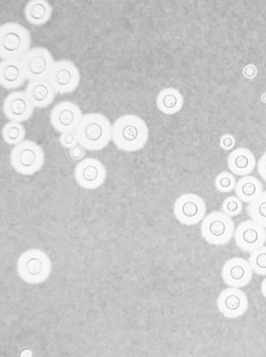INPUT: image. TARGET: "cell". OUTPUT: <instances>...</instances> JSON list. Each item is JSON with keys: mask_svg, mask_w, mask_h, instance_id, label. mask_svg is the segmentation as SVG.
<instances>
[{"mask_svg": "<svg viewBox=\"0 0 266 357\" xmlns=\"http://www.w3.org/2000/svg\"><path fill=\"white\" fill-rule=\"evenodd\" d=\"M148 133V128L141 118L126 114L118 117L112 126V142L120 151H138L147 143Z\"/></svg>", "mask_w": 266, "mask_h": 357, "instance_id": "6da1fadb", "label": "cell"}, {"mask_svg": "<svg viewBox=\"0 0 266 357\" xmlns=\"http://www.w3.org/2000/svg\"><path fill=\"white\" fill-rule=\"evenodd\" d=\"M76 132L79 144L89 151H100L112 141V126L100 113L84 114Z\"/></svg>", "mask_w": 266, "mask_h": 357, "instance_id": "7a4b0ae2", "label": "cell"}, {"mask_svg": "<svg viewBox=\"0 0 266 357\" xmlns=\"http://www.w3.org/2000/svg\"><path fill=\"white\" fill-rule=\"evenodd\" d=\"M31 36L22 25L9 22L0 26V58L22 61L31 50Z\"/></svg>", "mask_w": 266, "mask_h": 357, "instance_id": "3957f363", "label": "cell"}, {"mask_svg": "<svg viewBox=\"0 0 266 357\" xmlns=\"http://www.w3.org/2000/svg\"><path fill=\"white\" fill-rule=\"evenodd\" d=\"M42 148L34 142L25 140L15 146L10 153V164L19 174L31 176L39 172L45 164Z\"/></svg>", "mask_w": 266, "mask_h": 357, "instance_id": "277c9868", "label": "cell"}, {"mask_svg": "<svg viewBox=\"0 0 266 357\" xmlns=\"http://www.w3.org/2000/svg\"><path fill=\"white\" fill-rule=\"evenodd\" d=\"M235 231V223L232 218L219 211L205 216L201 224L202 236L212 245L228 244L232 240Z\"/></svg>", "mask_w": 266, "mask_h": 357, "instance_id": "5b68a950", "label": "cell"}, {"mask_svg": "<svg viewBox=\"0 0 266 357\" xmlns=\"http://www.w3.org/2000/svg\"><path fill=\"white\" fill-rule=\"evenodd\" d=\"M22 63L29 82L48 81L55 62L51 52L45 47H36L23 58Z\"/></svg>", "mask_w": 266, "mask_h": 357, "instance_id": "8992f818", "label": "cell"}, {"mask_svg": "<svg viewBox=\"0 0 266 357\" xmlns=\"http://www.w3.org/2000/svg\"><path fill=\"white\" fill-rule=\"evenodd\" d=\"M173 213L181 224L196 225L205 218L207 205L201 197L191 193L185 194L176 199Z\"/></svg>", "mask_w": 266, "mask_h": 357, "instance_id": "52a82bcc", "label": "cell"}, {"mask_svg": "<svg viewBox=\"0 0 266 357\" xmlns=\"http://www.w3.org/2000/svg\"><path fill=\"white\" fill-rule=\"evenodd\" d=\"M56 93L61 95L75 92L81 82V74L77 66L64 59L55 62L48 79Z\"/></svg>", "mask_w": 266, "mask_h": 357, "instance_id": "ba28073f", "label": "cell"}, {"mask_svg": "<svg viewBox=\"0 0 266 357\" xmlns=\"http://www.w3.org/2000/svg\"><path fill=\"white\" fill-rule=\"evenodd\" d=\"M83 116L81 109L77 104L63 101L52 109L50 123L53 128L59 133L76 132Z\"/></svg>", "mask_w": 266, "mask_h": 357, "instance_id": "9c48e42d", "label": "cell"}, {"mask_svg": "<svg viewBox=\"0 0 266 357\" xmlns=\"http://www.w3.org/2000/svg\"><path fill=\"white\" fill-rule=\"evenodd\" d=\"M75 177L80 187L88 190H94L105 183L107 170L100 160L88 158L76 166Z\"/></svg>", "mask_w": 266, "mask_h": 357, "instance_id": "30bf717a", "label": "cell"}, {"mask_svg": "<svg viewBox=\"0 0 266 357\" xmlns=\"http://www.w3.org/2000/svg\"><path fill=\"white\" fill-rule=\"evenodd\" d=\"M237 247L244 252L251 253L266 243L265 228L253 220L239 224L234 233Z\"/></svg>", "mask_w": 266, "mask_h": 357, "instance_id": "8fae6325", "label": "cell"}, {"mask_svg": "<svg viewBox=\"0 0 266 357\" xmlns=\"http://www.w3.org/2000/svg\"><path fill=\"white\" fill-rule=\"evenodd\" d=\"M217 303L220 313L229 319L243 316L249 308L247 296L240 288L230 287L224 289L219 294Z\"/></svg>", "mask_w": 266, "mask_h": 357, "instance_id": "7c38bea8", "label": "cell"}, {"mask_svg": "<svg viewBox=\"0 0 266 357\" xmlns=\"http://www.w3.org/2000/svg\"><path fill=\"white\" fill-rule=\"evenodd\" d=\"M3 112L10 122L19 123L29 120L35 107L25 91H14L10 93L3 102Z\"/></svg>", "mask_w": 266, "mask_h": 357, "instance_id": "4fadbf2b", "label": "cell"}, {"mask_svg": "<svg viewBox=\"0 0 266 357\" xmlns=\"http://www.w3.org/2000/svg\"><path fill=\"white\" fill-rule=\"evenodd\" d=\"M253 273L249 261L243 258L234 257L224 264L221 271V277L228 286L242 288L250 283Z\"/></svg>", "mask_w": 266, "mask_h": 357, "instance_id": "5bb4252c", "label": "cell"}, {"mask_svg": "<svg viewBox=\"0 0 266 357\" xmlns=\"http://www.w3.org/2000/svg\"><path fill=\"white\" fill-rule=\"evenodd\" d=\"M27 80L22 61H3L0 63V85L7 90L21 88Z\"/></svg>", "mask_w": 266, "mask_h": 357, "instance_id": "9a60e30c", "label": "cell"}, {"mask_svg": "<svg viewBox=\"0 0 266 357\" xmlns=\"http://www.w3.org/2000/svg\"><path fill=\"white\" fill-rule=\"evenodd\" d=\"M25 92L36 108H45L50 105L56 93L49 81L29 82Z\"/></svg>", "mask_w": 266, "mask_h": 357, "instance_id": "2e32d148", "label": "cell"}, {"mask_svg": "<svg viewBox=\"0 0 266 357\" xmlns=\"http://www.w3.org/2000/svg\"><path fill=\"white\" fill-rule=\"evenodd\" d=\"M52 11V7L46 0H31L26 6L24 15L29 24L40 26L49 21Z\"/></svg>", "mask_w": 266, "mask_h": 357, "instance_id": "e0dca14e", "label": "cell"}, {"mask_svg": "<svg viewBox=\"0 0 266 357\" xmlns=\"http://www.w3.org/2000/svg\"><path fill=\"white\" fill-rule=\"evenodd\" d=\"M228 165L233 174L244 176L254 170L256 158L249 150L240 149L230 155Z\"/></svg>", "mask_w": 266, "mask_h": 357, "instance_id": "ac0fdd59", "label": "cell"}, {"mask_svg": "<svg viewBox=\"0 0 266 357\" xmlns=\"http://www.w3.org/2000/svg\"><path fill=\"white\" fill-rule=\"evenodd\" d=\"M235 192L242 202L249 204L263 192V185L253 176H244L237 183Z\"/></svg>", "mask_w": 266, "mask_h": 357, "instance_id": "d6986e66", "label": "cell"}, {"mask_svg": "<svg viewBox=\"0 0 266 357\" xmlns=\"http://www.w3.org/2000/svg\"><path fill=\"white\" fill-rule=\"evenodd\" d=\"M247 211L252 220L266 229V192L249 203Z\"/></svg>", "mask_w": 266, "mask_h": 357, "instance_id": "ffe728a7", "label": "cell"}, {"mask_svg": "<svg viewBox=\"0 0 266 357\" xmlns=\"http://www.w3.org/2000/svg\"><path fill=\"white\" fill-rule=\"evenodd\" d=\"M25 128L19 123L10 122L6 124L2 131V136L6 144L17 146L25 141Z\"/></svg>", "mask_w": 266, "mask_h": 357, "instance_id": "44dd1931", "label": "cell"}, {"mask_svg": "<svg viewBox=\"0 0 266 357\" xmlns=\"http://www.w3.org/2000/svg\"><path fill=\"white\" fill-rule=\"evenodd\" d=\"M249 264L253 272L261 276L266 275V247L253 251L249 257Z\"/></svg>", "mask_w": 266, "mask_h": 357, "instance_id": "7402d4cb", "label": "cell"}, {"mask_svg": "<svg viewBox=\"0 0 266 357\" xmlns=\"http://www.w3.org/2000/svg\"><path fill=\"white\" fill-rule=\"evenodd\" d=\"M235 177L232 173L223 172L215 178L214 185L217 191L226 194L231 192L236 186Z\"/></svg>", "mask_w": 266, "mask_h": 357, "instance_id": "603a6c76", "label": "cell"}, {"mask_svg": "<svg viewBox=\"0 0 266 357\" xmlns=\"http://www.w3.org/2000/svg\"><path fill=\"white\" fill-rule=\"evenodd\" d=\"M242 209V202L235 196L226 198L222 204L223 213L230 218L240 215Z\"/></svg>", "mask_w": 266, "mask_h": 357, "instance_id": "cb8c5ba5", "label": "cell"}, {"mask_svg": "<svg viewBox=\"0 0 266 357\" xmlns=\"http://www.w3.org/2000/svg\"><path fill=\"white\" fill-rule=\"evenodd\" d=\"M178 100L177 97L171 93L166 94L160 100H158V106L166 113L173 112V110L178 107Z\"/></svg>", "mask_w": 266, "mask_h": 357, "instance_id": "d4e9b609", "label": "cell"}, {"mask_svg": "<svg viewBox=\"0 0 266 357\" xmlns=\"http://www.w3.org/2000/svg\"><path fill=\"white\" fill-rule=\"evenodd\" d=\"M59 142L64 149H71L79 144L77 132H68L62 133L59 137Z\"/></svg>", "mask_w": 266, "mask_h": 357, "instance_id": "484cf974", "label": "cell"}, {"mask_svg": "<svg viewBox=\"0 0 266 357\" xmlns=\"http://www.w3.org/2000/svg\"><path fill=\"white\" fill-rule=\"evenodd\" d=\"M26 269L32 275H38L42 269V264L39 259L32 258L28 261Z\"/></svg>", "mask_w": 266, "mask_h": 357, "instance_id": "4316f807", "label": "cell"}, {"mask_svg": "<svg viewBox=\"0 0 266 357\" xmlns=\"http://www.w3.org/2000/svg\"><path fill=\"white\" fill-rule=\"evenodd\" d=\"M86 155L84 149L79 144L70 149V155L74 160H80Z\"/></svg>", "mask_w": 266, "mask_h": 357, "instance_id": "83f0119b", "label": "cell"}, {"mask_svg": "<svg viewBox=\"0 0 266 357\" xmlns=\"http://www.w3.org/2000/svg\"><path fill=\"white\" fill-rule=\"evenodd\" d=\"M258 172L260 176L266 182V153L258 161Z\"/></svg>", "mask_w": 266, "mask_h": 357, "instance_id": "f1b7e54d", "label": "cell"}, {"mask_svg": "<svg viewBox=\"0 0 266 357\" xmlns=\"http://www.w3.org/2000/svg\"><path fill=\"white\" fill-rule=\"evenodd\" d=\"M234 139L231 137L226 136L221 140V146L226 149H230L234 146Z\"/></svg>", "mask_w": 266, "mask_h": 357, "instance_id": "f546056e", "label": "cell"}, {"mask_svg": "<svg viewBox=\"0 0 266 357\" xmlns=\"http://www.w3.org/2000/svg\"><path fill=\"white\" fill-rule=\"evenodd\" d=\"M260 291L263 296L266 299V278L263 280L260 284Z\"/></svg>", "mask_w": 266, "mask_h": 357, "instance_id": "4dcf8cb0", "label": "cell"}]
</instances>
